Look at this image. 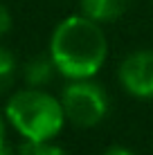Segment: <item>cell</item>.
Instances as JSON below:
<instances>
[{"mask_svg": "<svg viewBox=\"0 0 153 155\" xmlns=\"http://www.w3.org/2000/svg\"><path fill=\"white\" fill-rule=\"evenodd\" d=\"M56 72L68 81L95 79L108 56V38L104 25L81 12L63 18L54 27L47 45Z\"/></svg>", "mask_w": 153, "mask_h": 155, "instance_id": "6da1fadb", "label": "cell"}, {"mask_svg": "<svg viewBox=\"0 0 153 155\" xmlns=\"http://www.w3.org/2000/svg\"><path fill=\"white\" fill-rule=\"evenodd\" d=\"M5 117L9 126L23 140L29 142H50L61 135L68 124L61 97L45 92L43 88H27L12 92L5 104Z\"/></svg>", "mask_w": 153, "mask_h": 155, "instance_id": "7a4b0ae2", "label": "cell"}, {"mask_svg": "<svg viewBox=\"0 0 153 155\" xmlns=\"http://www.w3.org/2000/svg\"><path fill=\"white\" fill-rule=\"evenodd\" d=\"M61 104L65 119L77 128H95L108 117L110 101L106 90L95 79H75L68 81L61 92Z\"/></svg>", "mask_w": 153, "mask_h": 155, "instance_id": "3957f363", "label": "cell"}, {"mask_svg": "<svg viewBox=\"0 0 153 155\" xmlns=\"http://www.w3.org/2000/svg\"><path fill=\"white\" fill-rule=\"evenodd\" d=\"M119 85L135 99H153V50H135L119 63Z\"/></svg>", "mask_w": 153, "mask_h": 155, "instance_id": "277c9868", "label": "cell"}, {"mask_svg": "<svg viewBox=\"0 0 153 155\" xmlns=\"http://www.w3.org/2000/svg\"><path fill=\"white\" fill-rule=\"evenodd\" d=\"M131 0H79V12L97 23H113L128 9Z\"/></svg>", "mask_w": 153, "mask_h": 155, "instance_id": "5b68a950", "label": "cell"}, {"mask_svg": "<svg viewBox=\"0 0 153 155\" xmlns=\"http://www.w3.org/2000/svg\"><path fill=\"white\" fill-rule=\"evenodd\" d=\"M54 74L59 72H56V65L50 54H36L23 65V79L32 88H45L54 79Z\"/></svg>", "mask_w": 153, "mask_h": 155, "instance_id": "8992f818", "label": "cell"}, {"mask_svg": "<svg viewBox=\"0 0 153 155\" xmlns=\"http://www.w3.org/2000/svg\"><path fill=\"white\" fill-rule=\"evenodd\" d=\"M18 74V61H16L14 52L9 47L0 45V94H5L7 90H12Z\"/></svg>", "mask_w": 153, "mask_h": 155, "instance_id": "52a82bcc", "label": "cell"}, {"mask_svg": "<svg viewBox=\"0 0 153 155\" xmlns=\"http://www.w3.org/2000/svg\"><path fill=\"white\" fill-rule=\"evenodd\" d=\"M16 155H70L63 146L54 144V140L50 142H29L23 140L18 148H16Z\"/></svg>", "mask_w": 153, "mask_h": 155, "instance_id": "ba28073f", "label": "cell"}, {"mask_svg": "<svg viewBox=\"0 0 153 155\" xmlns=\"http://www.w3.org/2000/svg\"><path fill=\"white\" fill-rule=\"evenodd\" d=\"M7 117L0 115V155H16V151L12 148V144L7 140Z\"/></svg>", "mask_w": 153, "mask_h": 155, "instance_id": "9c48e42d", "label": "cell"}, {"mask_svg": "<svg viewBox=\"0 0 153 155\" xmlns=\"http://www.w3.org/2000/svg\"><path fill=\"white\" fill-rule=\"evenodd\" d=\"M12 25H14V18H12V12L7 9V5L0 2V38L5 34L12 31Z\"/></svg>", "mask_w": 153, "mask_h": 155, "instance_id": "30bf717a", "label": "cell"}, {"mask_svg": "<svg viewBox=\"0 0 153 155\" xmlns=\"http://www.w3.org/2000/svg\"><path fill=\"white\" fill-rule=\"evenodd\" d=\"M101 155H135L131 148H126V146H119V144H115V146H110V148H106Z\"/></svg>", "mask_w": 153, "mask_h": 155, "instance_id": "8fae6325", "label": "cell"}]
</instances>
